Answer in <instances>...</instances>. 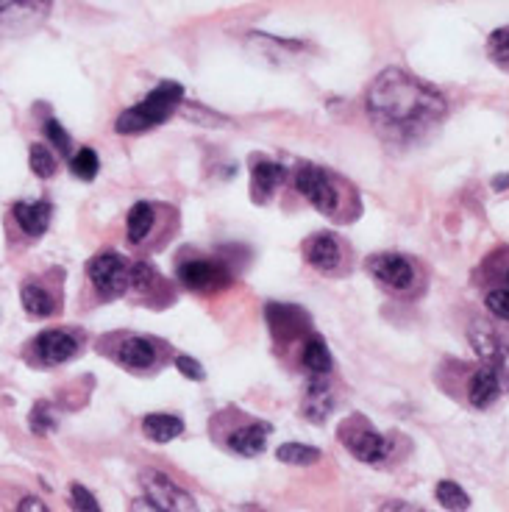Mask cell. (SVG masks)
I'll return each instance as SVG.
<instances>
[{"label":"cell","instance_id":"obj_1","mask_svg":"<svg viewBox=\"0 0 509 512\" xmlns=\"http://www.w3.org/2000/svg\"><path fill=\"white\" fill-rule=\"evenodd\" d=\"M448 112L443 92L401 67H390L373 78L368 90V115L373 126L393 140L423 137Z\"/></svg>","mask_w":509,"mask_h":512},{"label":"cell","instance_id":"obj_2","mask_svg":"<svg viewBox=\"0 0 509 512\" xmlns=\"http://www.w3.org/2000/svg\"><path fill=\"white\" fill-rule=\"evenodd\" d=\"M184 101V87L176 81H162L159 87H153L148 92V98L137 106L126 109L123 115L117 117L115 131L117 134H140L148 128L165 123L167 117L179 109V103Z\"/></svg>","mask_w":509,"mask_h":512},{"label":"cell","instance_id":"obj_3","mask_svg":"<svg viewBox=\"0 0 509 512\" xmlns=\"http://www.w3.org/2000/svg\"><path fill=\"white\" fill-rule=\"evenodd\" d=\"M340 440H343V446L348 448L359 462L376 465V462H382L390 457V440H387L382 432H376L373 423H370L368 418H362V415H351V418H345V421L340 423Z\"/></svg>","mask_w":509,"mask_h":512},{"label":"cell","instance_id":"obj_4","mask_svg":"<svg viewBox=\"0 0 509 512\" xmlns=\"http://www.w3.org/2000/svg\"><path fill=\"white\" fill-rule=\"evenodd\" d=\"M295 187L309 204L326 218H340V192L331 176L318 165H301L295 170Z\"/></svg>","mask_w":509,"mask_h":512},{"label":"cell","instance_id":"obj_5","mask_svg":"<svg viewBox=\"0 0 509 512\" xmlns=\"http://www.w3.org/2000/svg\"><path fill=\"white\" fill-rule=\"evenodd\" d=\"M87 276L103 298H117L131 287V268L117 251H103L87 262Z\"/></svg>","mask_w":509,"mask_h":512},{"label":"cell","instance_id":"obj_6","mask_svg":"<svg viewBox=\"0 0 509 512\" xmlns=\"http://www.w3.org/2000/svg\"><path fill=\"white\" fill-rule=\"evenodd\" d=\"M142 487H145V496L151 501L153 507L159 512H198L195 501L190 493H184L173 479L162 471H142Z\"/></svg>","mask_w":509,"mask_h":512},{"label":"cell","instance_id":"obj_7","mask_svg":"<svg viewBox=\"0 0 509 512\" xmlns=\"http://www.w3.org/2000/svg\"><path fill=\"white\" fill-rule=\"evenodd\" d=\"M471 343L476 348V354L482 359L490 371L496 373L498 382L504 390H509V340L493 332L490 326H473L471 329Z\"/></svg>","mask_w":509,"mask_h":512},{"label":"cell","instance_id":"obj_8","mask_svg":"<svg viewBox=\"0 0 509 512\" xmlns=\"http://www.w3.org/2000/svg\"><path fill=\"white\" fill-rule=\"evenodd\" d=\"M368 270L373 279L384 284L393 293H412V287L418 282V270L409 262L407 256L401 254H376L370 256Z\"/></svg>","mask_w":509,"mask_h":512},{"label":"cell","instance_id":"obj_9","mask_svg":"<svg viewBox=\"0 0 509 512\" xmlns=\"http://www.w3.org/2000/svg\"><path fill=\"white\" fill-rule=\"evenodd\" d=\"M179 282L195 293H212L231 282V273L212 259H190L179 268Z\"/></svg>","mask_w":509,"mask_h":512},{"label":"cell","instance_id":"obj_10","mask_svg":"<svg viewBox=\"0 0 509 512\" xmlns=\"http://www.w3.org/2000/svg\"><path fill=\"white\" fill-rule=\"evenodd\" d=\"M265 318H268L270 334L279 340V343H290V340H298L304 337L306 329H309V318L301 307H293V304H268L265 307Z\"/></svg>","mask_w":509,"mask_h":512},{"label":"cell","instance_id":"obj_11","mask_svg":"<svg viewBox=\"0 0 509 512\" xmlns=\"http://www.w3.org/2000/svg\"><path fill=\"white\" fill-rule=\"evenodd\" d=\"M31 346H34V354H37L42 365H62V362L78 354V340L70 332H64V329L42 332Z\"/></svg>","mask_w":509,"mask_h":512},{"label":"cell","instance_id":"obj_12","mask_svg":"<svg viewBox=\"0 0 509 512\" xmlns=\"http://www.w3.org/2000/svg\"><path fill=\"white\" fill-rule=\"evenodd\" d=\"M304 259L320 273H334L343 262V248L331 234H312L304 243Z\"/></svg>","mask_w":509,"mask_h":512},{"label":"cell","instance_id":"obj_13","mask_svg":"<svg viewBox=\"0 0 509 512\" xmlns=\"http://www.w3.org/2000/svg\"><path fill=\"white\" fill-rule=\"evenodd\" d=\"M301 410H304L306 421L312 423H323L331 415V410H334V390L323 376H315L312 382L306 384Z\"/></svg>","mask_w":509,"mask_h":512},{"label":"cell","instance_id":"obj_14","mask_svg":"<svg viewBox=\"0 0 509 512\" xmlns=\"http://www.w3.org/2000/svg\"><path fill=\"white\" fill-rule=\"evenodd\" d=\"M12 215L26 234L42 237L48 231V226H51L53 206L48 201H17L12 206Z\"/></svg>","mask_w":509,"mask_h":512},{"label":"cell","instance_id":"obj_15","mask_svg":"<svg viewBox=\"0 0 509 512\" xmlns=\"http://www.w3.org/2000/svg\"><path fill=\"white\" fill-rule=\"evenodd\" d=\"M501 382H498V376L487 365H482L479 371L473 373L471 382H468V401H471L476 410H487V407H493L501 396Z\"/></svg>","mask_w":509,"mask_h":512},{"label":"cell","instance_id":"obj_16","mask_svg":"<svg viewBox=\"0 0 509 512\" xmlns=\"http://www.w3.org/2000/svg\"><path fill=\"white\" fill-rule=\"evenodd\" d=\"M268 435V423H251V426H242L237 432H231L229 448L242 454V457H259L265 451V446H268Z\"/></svg>","mask_w":509,"mask_h":512},{"label":"cell","instance_id":"obj_17","mask_svg":"<svg viewBox=\"0 0 509 512\" xmlns=\"http://www.w3.org/2000/svg\"><path fill=\"white\" fill-rule=\"evenodd\" d=\"M117 362L131 371H145L156 362V348L148 337H128L126 343L117 348Z\"/></svg>","mask_w":509,"mask_h":512},{"label":"cell","instance_id":"obj_18","mask_svg":"<svg viewBox=\"0 0 509 512\" xmlns=\"http://www.w3.org/2000/svg\"><path fill=\"white\" fill-rule=\"evenodd\" d=\"M142 432L153 443H170L184 432V421L179 415H167V412H151L142 418Z\"/></svg>","mask_w":509,"mask_h":512},{"label":"cell","instance_id":"obj_19","mask_svg":"<svg viewBox=\"0 0 509 512\" xmlns=\"http://www.w3.org/2000/svg\"><path fill=\"white\" fill-rule=\"evenodd\" d=\"M251 179H254L256 198L262 201L265 195H270L273 190H279L284 179H287V167L279 165V162H256L251 167Z\"/></svg>","mask_w":509,"mask_h":512},{"label":"cell","instance_id":"obj_20","mask_svg":"<svg viewBox=\"0 0 509 512\" xmlns=\"http://www.w3.org/2000/svg\"><path fill=\"white\" fill-rule=\"evenodd\" d=\"M20 301H23V309H26L28 315H34V318H48V315L56 312V301H53V295L37 282L23 284V290H20Z\"/></svg>","mask_w":509,"mask_h":512},{"label":"cell","instance_id":"obj_21","mask_svg":"<svg viewBox=\"0 0 509 512\" xmlns=\"http://www.w3.org/2000/svg\"><path fill=\"white\" fill-rule=\"evenodd\" d=\"M153 223H156V209L148 201H140V204L131 206V212H128V240L134 245H140L148 240V234H151Z\"/></svg>","mask_w":509,"mask_h":512},{"label":"cell","instance_id":"obj_22","mask_svg":"<svg viewBox=\"0 0 509 512\" xmlns=\"http://www.w3.org/2000/svg\"><path fill=\"white\" fill-rule=\"evenodd\" d=\"M301 362L309 373L315 376H326L331 371V351L326 346L323 337H309L304 343V354H301Z\"/></svg>","mask_w":509,"mask_h":512},{"label":"cell","instance_id":"obj_23","mask_svg":"<svg viewBox=\"0 0 509 512\" xmlns=\"http://www.w3.org/2000/svg\"><path fill=\"white\" fill-rule=\"evenodd\" d=\"M434 496H437V501H440L448 512H468V507H471L468 493H465L457 482H451V479H443L440 485L434 487Z\"/></svg>","mask_w":509,"mask_h":512},{"label":"cell","instance_id":"obj_24","mask_svg":"<svg viewBox=\"0 0 509 512\" xmlns=\"http://www.w3.org/2000/svg\"><path fill=\"white\" fill-rule=\"evenodd\" d=\"M487 56H490V62L496 64V67L509 73V26L496 28L487 37Z\"/></svg>","mask_w":509,"mask_h":512},{"label":"cell","instance_id":"obj_25","mask_svg":"<svg viewBox=\"0 0 509 512\" xmlns=\"http://www.w3.org/2000/svg\"><path fill=\"white\" fill-rule=\"evenodd\" d=\"M276 457L287 465H315L320 460V451L304 443H284L276 448Z\"/></svg>","mask_w":509,"mask_h":512},{"label":"cell","instance_id":"obj_26","mask_svg":"<svg viewBox=\"0 0 509 512\" xmlns=\"http://www.w3.org/2000/svg\"><path fill=\"white\" fill-rule=\"evenodd\" d=\"M98 170H101V159H98V154H95L92 148H81V151L70 159V173L81 181H92L98 176Z\"/></svg>","mask_w":509,"mask_h":512},{"label":"cell","instance_id":"obj_27","mask_svg":"<svg viewBox=\"0 0 509 512\" xmlns=\"http://www.w3.org/2000/svg\"><path fill=\"white\" fill-rule=\"evenodd\" d=\"M31 170L39 179H51L53 173H56V156L51 154L48 145H42V142L31 145Z\"/></svg>","mask_w":509,"mask_h":512},{"label":"cell","instance_id":"obj_28","mask_svg":"<svg viewBox=\"0 0 509 512\" xmlns=\"http://www.w3.org/2000/svg\"><path fill=\"white\" fill-rule=\"evenodd\" d=\"M31 432L34 435H51L53 429H56V415H53V407L48 401H37L34 404V410H31Z\"/></svg>","mask_w":509,"mask_h":512},{"label":"cell","instance_id":"obj_29","mask_svg":"<svg viewBox=\"0 0 509 512\" xmlns=\"http://www.w3.org/2000/svg\"><path fill=\"white\" fill-rule=\"evenodd\" d=\"M45 137L51 140V145L59 151V154H70V148H73V142H70V134L64 131L62 123L59 120H45Z\"/></svg>","mask_w":509,"mask_h":512},{"label":"cell","instance_id":"obj_30","mask_svg":"<svg viewBox=\"0 0 509 512\" xmlns=\"http://www.w3.org/2000/svg\"><path fill=\"white\" fill-rule=\"evenodd\" d=\"M70 507L76 512H101L95 496L84 485H70Z\"/></svg>","mask_w":509,"mask_h":512},{"label":"cell","instance_id":"obj_31","mask_svg":"<svg viewBox=\"0 0 509 512\" xmlns=\"http://www.w3.org/2000/svg\"><path fill=\"white\" fill-rule=\"evenodd\" d=\"M484 304L487 309L501 320H509V290L507 287H496V290H490L487 298H484Z\"/></svg>","mask_w":509,"mask_h":512},{"label":"cell","instance_id":"obj_32","mask_svg":"<svg viewBox=\"0 0 509 512\" xmlns=\"http://www.w3.org/2000/svg\"><path fill=\"white\" fill-rule=\"evenodd\" d=\"M176 368H179L181 376H187V379H192V382H204V368L195 362L192 357H179L176 359Z\"/></svg>","mask_w":509,"mask_h":512},{"label":"cell","instance_id":"obj_33","mask_svg":"<svg viewBox=\"0 0 509 512\" xmlns=\"http://www.w3.org/2000/svg\"><path fill=\"white\" fill-rule=\"evenodd\" d=\"M382 512H426L418 504H409V501H387Z\"/></svg>","mask_w":509,"mask_h":512},{"label":"cell","instance_id":"obj_34","mask_svg":"<svg viewBox=\"0 0 509 512\" xmlns=\"http://www.w3.org/2000/svg\"><path fill=\"white\" fill-rule=\"evenodd\" d=\"M17 512H51V510L45 507V501H39V499H34V496H28V499L20 501Z\"/></svg>","mask_w":509,"mask_h":512},{"label":"cell","instance_id":"obj_35","mask_svg":"<svg viewBox=\"0 0 509 512\" xmlns=\"http://www.w3.org/2000/svg\"><path fill=\"white\" fill-rule=\"evenodd\" d=\"M131 512H159V510H156L148 499H142V501L137 499L134 501V507H131Z\"/></svg>","mask_w":509,"mask_h":512},{"label":"cell","instance_id":"obj_36","mask_svg":"<svg viewBox=\"0 0 509 512\" xmlns=\"http://www.w3.org/2000/svg\"><path fill=\"white\" fill-rule=\"evenodd\" d=\"M507 254V265H504V270H501V279H504V287L509 290V251H504Z\"/></svg>","mask_w":509,"mask_h":512},{"label":"cell","instance_id":"obj_37","mask_svg":"<svg viewBox=\"0 0 509 512\" xmlns=\"http://www.w3.org/2000/svg\"><path fill=\"white\" fill-rule=\"evenodd\" d=\"M507 184H509V176H501V179L493 181V187H498V190H501V187H507Z\"/></svg>","mask_w":509,"mask_h":512}]
</instances>
